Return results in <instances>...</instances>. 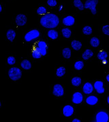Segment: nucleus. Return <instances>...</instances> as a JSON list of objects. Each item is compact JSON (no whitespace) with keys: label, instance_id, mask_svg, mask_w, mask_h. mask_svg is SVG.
Segmentation results:
<instances>
[{"label":"nucleus","instance_id":"obj_1","mask_svg":"<svg viewBox=\"0 0 109 122\" xmlns=\"http://www.w3.org/2000/svg\"><path fill=\"white\" fill-rule=\"evenodd\" d=\"M40 23L42 26L46 28H55L58 25L59 19L56 14L47 13L40 18Z\"/></svg>","mask_w":109,"mask_h":122},{"label":"nucleus","instance_id":"obj_2","mask_svg":"<svg viewBox=\"0 0 109 122\" xmlns=\"http://www.w3.org/2000/svg\"><path fill=\"white\" fill-rule=\"evenodd\" d=\"M22 75L21 70L17 67H12L9 70L8 76L11 81H16L21 78Z\"/></svg>","mask_w":109,"mask_h":122},{"label":"nucleus","instance_id":"obj_3","mask_svg":"<svg viewBox=\"0 0 109 122\" xmlns=\"http://www.w3.org/2000/svg\"><path fill=\"white\" fill-rule=\"evenodd\" d=\"M34 47H35L34 51H35L39 53L42 56H46L47 53L48 46L46 42L42 41H40L35 42V45Z\"/></svg>","mask_w":109,"mask_h":122},{"label":"nucleus","instance_id":"obj_4","mask_svg":"<svg viewBox=\"0 0 109 122\" xmlns=\"http://www.w3.org/2000/svg\"><path fill=\"white\" fill-rule=\"evenodd\" d=\"M98 0H86L84 4L85 9H89L92 14L95 15L97 13V6Z\"/></svg>","mask_w":109,"mask_h":122},{"label":"nucleus","instance_id":"obj_5","mask_svg":"<svg viewBox=\"0 0 109 122\" xmlns=\"http://www.w3.org/2000/svg\"><path fill=\"white\" fill-rule=\"evenodd\" d=\"M93 86L97 93L100 95H102L105 93L106 87L104 81L101 79H97L94 82Z\"/></svg>","mask_w":109,"mask_h":122},{"label":"nucleus","instance_id":"obj_6","mask_svg":"<svg viewBox=\"0 0 109 122\" xmlns=\"http://www.w3.org/2000/svg\"><path fill=\"white\" fill-rule=\"evenodd\" d=\"M95 120L97 122H109V114L104 110L99 111L95 115Z\"/></svg>","mask_w":109,"mask_h":122},{"label":"nucleus","instance_id":"obj_7","mask_svg":"<svg viewBox=\"0 0 109 122\" xmlns=\"http://www.w3.org/2000/svg\"><path fill=\"white\" fill-rule=\"evenodd\" d=\"M40 35L39 30L35 29L32 30L26 33L24 36V39L26 41L29 42L39 37Z\"/></svg>","mask_w":109,"mask_h":122},{"label":"nucleus","instance_id":"obj_8","mask_svg":"<svg viewBox=\"0 0 109 122\" xmlns=\"http://www.w3.org/2000/svg\"><path fill=\"white\" fill-rule=\"evenodd\" d=\"M52 92L53 95L57 97H62L64 94V89L62 85L57 83L54 85Z\"/></svg>","mask_w":109,"mask_h":122},{"label":"nucleus","instance_id":"obj_9","mask_svg":"<svg viewBox=\"0 0 109 122\" xmlns=\"http://www.w3.org/2000/svg\"><path fill=\"white\" fill-rule=\"evenodd\" d=\"M16 25L19 26L25 25L27 22V17L24 14H19L17 15L15 19Z\"/></svg>","mask_w":109,"mask_h":122},{"label":"nucleus","instance_id":"obj_10","mask_svg":"<svg viewBox=\"0 0 109 122\" xmlns=\"http://www.w3.org/2000/svg\"><path fill=\"white\" fill-rule=\"evenodd\" d=\"M84 100V96L80 92H76L73 95L72 101L74 104L79 105L82 103Z\"/></svg>","mask_w":109,"mask_h":122},{"label":"nucleus","instance_id":"obj_11","mask_svg":"<svg viewBox=\"0 0 109 122\" xmlns=\"http://www.w3.org/2000/svg\"><path fill=\"white\" fill-rule=\"evenodd\" d=\"M94 90L93 85L89 82H86L83 85V91L86 95L91 94L93 92Z\"/></svg>","mask_w":109,"mask_h":122},{"label":"nucleus","instance_id":"obj_12","mask_svg":"<svg viewBox=\"0 0 109 122\" xmlns=\"http://www.w3.org/2000/svg\"><path fill=\"white\" fill-rule=\"evenodd\" d=\"M85 101L87 105L90 106H94L98 103L99 98L96 95H90L86 98Z\"/></svg>","mask_w":109,"mask_h":122},{"label":"nucleus","instance_id":"obj_13","mask_svg":"<svg viewBox=\"0 0 109 122\" xmlns=\"http://www.w3.org/2000/svg\"><path fill=\"white\" fill-rule=\"evenodd\" d=\"M74 112V107L70 105L64 106L63 109V114L65 117H70L72 115Z\"/></svg>","mask_w":109,"mask_h":122},{"label":"nucleus","instance_id":"obj_14","mask_svg":"<svg viewBox=\"0 0 109 122\" xmlns=\"http://www.w3.org/2000/svg\"><path fill=\"white\" fill-rule=\"evenodd\" d=\"M75 22V19L74 17L72 16H68L63 19V23L66 26H71L74 25Z\"/></svg>","mask_w":109,"mask_h":122},{"label":"nucleus","instance_id":"obj_15","mask_svg":"<svg viewBox=\"0 0 109 122\" xmlns=\"http://www.w3.org/2000/svg\"><path fill=\"white\" fill-rule=\"evenodd\" d=\"M109 57L108 53L104 50L100 51L97 54V58L101 61H105V63H106L105 61L107 60Z\"/></svg>","mask_w":109,"mask_h":122},{"label":"nucleus","instance_id":"obj_16","mask_svg":"<svg viewBox=\"0 0 109 122\" xmlns=\"http://www.w3.org/2000/svg\"><path fill=\"white\" fill-rule=\"evenodd\" d=\"M94 55L93 51L89 49H86L82 54V57L85 61H88Z\"/></svg>","mask_w":109,"mask_h":122},{"label":"nucleus","instance_id":"obj_17","mask_svg":"<svg viewBox=\"0 0 109 122\" xmlns=\"http://www.w3.org/2000/svg\"><path fill=\"white\" fill-rule=\"evenodd\" d=\"M21 67L25 70H29L32 68V65L30 61L27 59H24L20 63Z\"/></svg>","mask_w":109,"mask_h":122},{"label":"nucleus","instance_id":"obj_18","mask_svg":"<svg viewBox=\"0 0 109 122\" xmlns=\"http://www.w3.org/2000/svg\"><path fill=\"white\" fill-rule=\"evenodd\" d=\"M16 36V33L13 29L9 30L6 33V37L7 39L10 42H12L15 39Z\"/></svg>","mask_w":109,"mask_h":122},{"label":"nucleus","instance_id":"obj_19","mask_svg":"<svg viewBox=\"0 0 109 122\" xmlns=\"http://www.w3.org/2000/svg\"><path fill=\"white\" fill-rule=\"evenodd\" d=\"M71 82L73 86L79 87L82 83V79L79 76H75L72 79Z\"/></svg>","mask_w":109,"mask_h":122},{"label":"nucleus","instance_id":"obj_20","mask_svg":"<svg viewBox=\"0 0 109 122\" xmlns=\"http://www.w3.org/2000/svg\"><path fill=\"white\" fill-rule=\"evenodd\" d=\"M71 46L74 50L78 51L82 48V44L79 41L73 40L71 42Z\"/></svg>","mask_w":109,"mask_h":122},{"label":"nucleus","instance_id":"obj_21","mask_svg":"<svg viewBox=\"0 0 109 122\" xmlns=\"http://www.w3.org/2000/svg\"><path fill=\"white\" fill-rule=\"evenodd\" d=\"M90 43L93 48H98L100 44V41L98 38L96 37H93L90 39Z\"/></svg>","mask_w":109,"mask_h":122},{"label":"nucleus","instance_id":"obj_22","mask_svg":"<svg viewBox=\"0 0 109 122\" xmlns=\"http://www.w3.org/2000/svg\"><path fill=\"white\" fill-rule=\"evenodd\" d=\"M73 4L74 7L80 11H83L84 9V4L81 0H74Z\"/></svg>","mask_w":109,"mask_h":122},{"label":"nucleus","instance_id":"obj_23","mask_svg":"<svg viewBox=\"0 0 109 122\" xmlns=\"http://www.w3.org/2000/svg\"><path fill=\"white\" fill-rule=\"evenodd\" d=\"M47 35L49 38L52 40H55L58 37V33L55 30H51L47 32Z\"/></svg>","mask_w":109,"mask_h":122},{"label":"nucleus","instance_id":"obj_24","mask_svg":"<svg viewBox=\"0 0 109 122\" xmlns=\"http://www.w3.org/2000/svg\"><path fill=\"white\" fill-rule=\"evenodd\" d=\"M71 50L70 48H64L62 51V54L63 56L65 59H70L71 56Z\"/></svg>","mask_w":109,"mask_h":122},{"label":"nucleus","instance_id":"obj_25","mask_svg":"<svg viewBox=\"0 0 109 122\" xmlns=\"http://www.w3.org/2000/svg\"><path fill=\"white\" fill-rule=\"evenodd\" d=\"M61 33L64 37L66 38H70L72 35V31L70 29L64 28L61 30Z\"/></svg>","mask_w":109,"mask_h":122},{"label":"nucleus","instance_id":"obj_26","mask_svg":"<svg viewBox=\"0 0 109 122\" xmlns=\"http://www.w3.org/2000/svg\"><path fill=\"white\" fill-rule=\"evenodd\" d=\"M66 73V68L63 66H61L57 68L56 71V75L57 77H61L64 76Z\"/></svg>","mask_w":109,"mask_h":122},{"label":"nucleus","instance_id":"obj_27","mask_svg":"<svg viewBox=\"0 0 109 122\" xmlns=\"http://www.w3.org/2000/svg\"><path fill=\"white\" fill-rule=\"evenodd\" d=\"M85 64L84 62L82 61H76L74 64V68L77 71L81 70L84 66Z\"/></svg>","mask_w":109,"mask_h":122},{"label":"nucleus","instance_id":"obj_28","mask_svg":"<svg viewBox=\"0 0 109 122\" xmlns=\"http://www.w3.org/2000/svg\"><path fill=\"white\" fill-rule=\"evenodd\" d=\"M82 32L84 35H92L93 33V29L92 26L89 25H86L82 29Z\"/></svg>","mask_w":109,"mask_h":122},{"label":"nucleus","instance_id":"obj_29","mask_svg":"<svg viewBox=\"0 0 109 122\" xmlns=\"http://www.w3.org/2000/svg\"><path fill=\"white\" fill-rule=\"evenodd\" d=\"M47 12L46 8L45 6L43 5L39 6L37 9V13L39 15L43 16L47 13Z\"/></svg>","mask_w":109,"mask_h":122},{"label":"nucleus","instance_id":"obj_30","mask_svg":"<svg viewBox=\"0 0 109 122\" xmlns=\"http://www.w3.org/2000/svg\"><path fill=\"white\" fill-rule=\"evenodd\" d=\"M46 4L48 7L54 8L57 5L58 2L57 0H47Z\"/></svg>","mask_w":109,"mask_h":122},{"label":"nucleus","instance_id":"obj_31","mask_svg":"<svg viewBox=\"0 0 109 122\" xmlns=\"http://www.w3.org/2000/svg\"><path fill=\"white\" fill-rule=\"evenodd\" d=\"M7 63L9 65H13L16 63V59L13 56H10L7 58Z\"/></svg>","mask_w":109,"mask_h":122},{"label":"nucleus","instance_id":"obj_32","mask_svg":"<svg viewBox=\"0 0 109 122\" xmlns=\"http://www.w3.org/2000/svg\"><path fill=\"white\" fill-rule=\"evenodd\" d=\"M102 31L105 35L109 36V25H106L102 26Z\"/></svg>","mask_w":109,"mask_h":122},{"label":"nucleus","instance_id":"obj_33","mask_svg":"<svg viewBox=\"0 0 109 122\" xmlns=\"http://www.w3.org/2000/svg\"><path fill=\"white\" fill-rule=\"evenodd\" d=\"M31 55L33 58L34 59H39L41 58V57H42L39 53L35 51H34L33 52H32L31 53Z\"/></svg>","mask_w":109,"mask_h":122},{"label":"nucleus","instance_id":"obj_34","mask_svg":"<svg viewBox=\"0 0 109 122\" xmlns=\"http://www.w3.org/2000/svg\"><path fill=\"white\" fill-rule=\"evenodd\" d=\"M105 79L107 83L109 84V73L106 75L105 76Z\"/></svg>","mask_w":109,"mask_h":122},{"label":"nucleus","instance_id":"obj_35","mask_svg":"<svg viewBox=\"0 0 109 122\" xmlns=\"http://www.w3.org/2000/svg\"><path fill=\"white\" fill-rule=\"evenodd\" d=\"M72 122H81V121L80 119L75 118H74V119H73Z\"/></svg>","mask_w":109,"mask_h":122},{"label":"nucleus","instance_id":"obj_36","mask_svg":"<svg viewBox=\"0 0 109 122\" xmlns=\"http://www.w3.org/2000/svg\"><path fill=\"white\" fill-rule=\"evenodd\" d=\"M106 102L108 106H109V94L107 95L106 98Z\"/></svg>","mask_w":109,"mask_h":122},{"label":"nucleus","instance_id":"obj_37","mask_svg":"<svg viewBox=\"0 0 109 122\" xmlns=\"http://www.w3.org/2000/svg\"><path fill=\"white\" fill-rule=\"evenodd\" d=\"M2 7L1 6V5L0 4V13L1 12V11H2Z\"/></svg>","mask_w":109,"mask_h":122},{"label":"nucleus","instance_id":"obj_38","mask_svg":"<svg viewBox=\"0 0 109 122\" xmlns=\"http://www.w3.org/2000/svg\"><path fill=\"white\" fill-rule=\"evenodd\" d=\"M1 106H2V103H1V102L0 100V109L1 108Z\"/></svg>","mask_w":109,"mask_h":122}]
</instances>
